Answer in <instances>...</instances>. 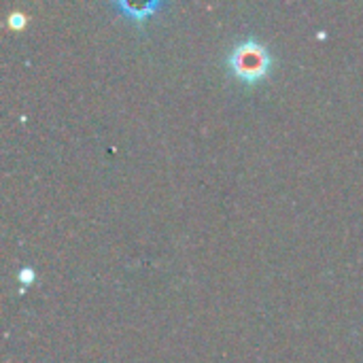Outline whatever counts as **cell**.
<instances>
[{
  "label": "cell",
  "instance_id": "obj_1",
  "mask_svg": "<svg viewBox=\"0 0 363 363\" xmlns=\"http://www.w3.org/2000/svg\"><path fill=\"white\" fill-rule=\"evenodd\" d=\"M228 68L238 81L253 85L270 74L272 55L264 43H259L257 38H247L230 51Z\"/></svg>",
  "mask_w": 363,
  "mask_h": 363
},
{
  "label": "cell",
  "instance_id": "obj_2",
  "mask_svg": "<svg viewBox=\"0 0 363 363\" xmlns=\"http://www.w3.org/2000/svg\"><path fill=\"white\" fill-rule=\"evenodd\" d=\"M17 277H19V281L28 283V281H32V279H34V272H32L30 268H23V270H21V272H19Z\"/></svg>",
  "mask_w": 363,
  "mask_h": 363
},
{
  "label": "cell",
  "instance_id": "obj_3",
  "mask_svg": "<svg viewBox=\"0 0 363 363\" xmlns=\"http://www.w3.org/2000/svg\"><path fill=\"white\" fill-rule=\"evenodd\" d=\"M11 23H13V26H21V23H23V15H21V13H13V15H11Z\"/></svg>",
  "mask_w": 363,
  "mask_h": 363
}]
</instances>
